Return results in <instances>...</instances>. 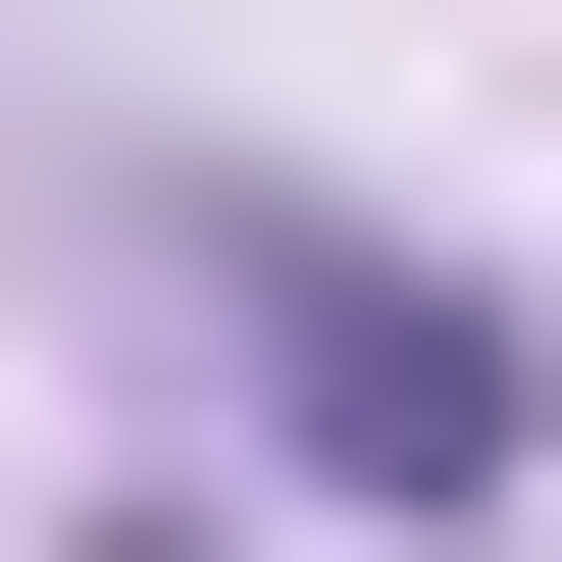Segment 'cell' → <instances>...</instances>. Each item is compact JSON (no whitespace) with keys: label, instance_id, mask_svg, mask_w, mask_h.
<instances>
[{"label":"cell","instance_id":"6da1fadb","mask_svg":"<svg viewBox=\"0 0 562 562\" xmlns=\"http://www.w3.org/2000/svg\"><path fill=\"white\" fill-rule=\"evenodd\" d=\"M154 307L256 358L307 512H512V460H562V307H512V256H358V205H256V154H154Z\"/></svg>","mask_w":562,"mask_h":562}]
</instances>
